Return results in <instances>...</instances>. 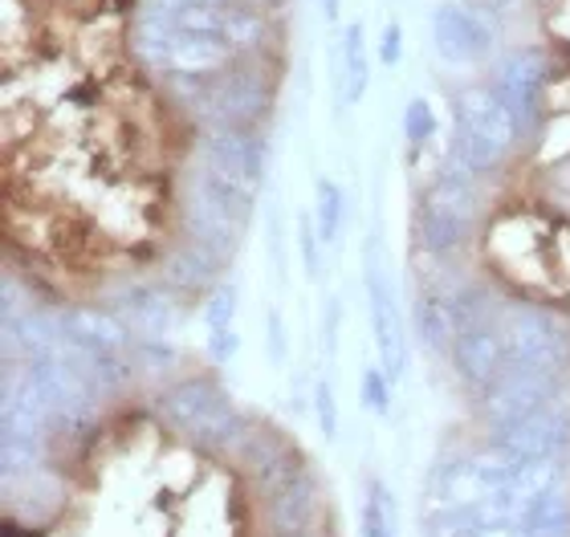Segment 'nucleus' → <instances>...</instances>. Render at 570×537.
Instances as JSON below:
<instances>
[{
	"label": "nucleus",
	"instance_id": "nucleus-25",
	"mask_svg": "<svg viewBox=\"0 0 570 537\" xmlns=\"http://www.w3.org/2000/svg\"><path fill=\"white\" fill-rule=\"evenodd\" d=\"M233 318H237V286H220L208 294V306H204V326H208V335H225L233 330Z\"/></svg>",
	"mask_w": 570,
	"mask_h": 537
},
{
	"label": "nucleus",
	"instance_id": "nucleus-35",
	"mask_svg": "<svg viewBox=\"0 0 570 537\" xmlns=\"http://www.w3.org/2000/svg\"><path fill=\"white\" fill-rule=\"evenodd\" d=\"M550 196L570 203V159H562L559 168H554V176H550Z\"/></svg>",
	"mask_w": 570,
	"mask_h": 537
},
{
	"label": "nucleus",
	"instance_id": "nucleus-20",
	"mask_svg": "<svg viewBox=\"0 0 570 537\" xmlns=\"http://www.w3.org/2000/svg\"><path fill=\"white\" fill-rule=\"evenodd\" d=\"M371 86V58H367V33L363 21H351L343 29V46H338V102L358 107Z\"/></svg>",
	"mask_w": 570,
	"mask_h": 537
},
{
	"label": "nucleus",
	"instance_id": "nucleus-1",
	"mask_svg": "<svg viewBox=\"0 0 570 537\" xmlns=\"http://www.w3.org/2000/svg\"><path fill=\"white\" fill-rule=\"evenodd\" d=\"M159 416L176 431H184L188 440L204 444V448H225V453H237L253 428L237 411V404L228 399L225 387L204 375L179 379L167 391H159Z\"/></svg>",
	"mask_w": 570,
	"mask_h": 537
},
{
	"label": "nucleus",
	"instance_id": "nucleus-30",
	"mask_svg": "<svg viewBox=\"0 0 570 537\" xmlns=\"http://www.w3.org/2000/svg\"><path fill=\"white\" fill-rule=\"evenodd\" d=\"M297 245H302V265H306V277H318L322 274V237H318L314 216H302V220H297Z\"/></svg>",
	"mask_w": 570,
	"mask_h": 537
},
{
	"label": "nucleus",
	"instance_id": "nucleus-4",
	"mask_svg": "<svg viewBox=\"0 0 570 537\" xmlns=\"http://www.w3.org/2000/svg\"><path fill=\"white\" fill-rule=\"evenodd\" d=\"M505 358L513 370L530 375H567L570 367V330L559 314L542 306H510L501 318Z\"/></svg>",
	"mask_w": 570,
	"mask_h": 537
},
{
	"label": "nucleus",
	"instance_id": "nucleus-28",
	"mask_svg": "<svg viewBox=\"0 0 570 537\" xmlns=\"http://www.w3.org/2000/svg\"><path fill=\"white\" fill-rule=\"evenodd\" d=\"M135 362L142 370H151V375H164V370H176L179 355L176 347H167L164 338H139L135 342Z\"/></svg>",
	"mask_w": 570,
	"mask_h": 537
},
{
	"label": "nucleus",
	"instance_id": "nucleus-33",
	"mask_svg": "<svg viewBox=\"0 0 570 537\" xmlns=\"http://www.w3.org/2000/svg\"><path fill=\"white\" fill-rule=\"evenodd\" d=\"M237 347H240L237 330H225V335H208V355H213L216 362H233Z\"/></svg>",
	"mask_w": 570,
	"mask_h": 537
},
{
	"label": "nucleus",
	"instance_id": "nucleus-18",
	"mask_svg": "<svg viewBox=\"0 0 570 537\" xmlns=\"http://www.w3.org/2000/svg\"><path fill=\"white\" fill-rule=\"evenodd\" d=\"M110 310L131 326L135 338H164L179 318L176 301L167 298V289L142 286V281H135V286H122L119 294L110 298Z\"/></svg>",
	"mask_w": 570,
	"mask_h": 537
},
{
	"label": "nucleus",
	"instance_id": "nucleus-32",
	"mask_svg": "<svg viewBox=\"0 0 570 537\" xmlns=\"http://www.w3.org/2000/svg\"><path fill=\"white\" fill-rule=\"evenodd\" d=\"M400 58H404V29L395 21L383 24V37H380V61L392 70V66H400Z\"/></svg>",
	"mask_w": 570,
	"mask_h": 537
},
{
	"label": "nucleus",
	"instance_id": "nucleus-12",
	"mask_svg": "<svg viewBox=\"0 0 570 537\" xmlns=\"http://www.w3.org/2000/svg\"><path fill=\"white\" fill-rule=\"evenodd\" d=\"M432 49L449 66H476L493 49V29L461 0H444L432 12Z\"/></svg>",
	"mask_w": 570,
	"mask_h": 537
},
{
	"label": "nucleus",
	"instance_id": "nucleus-27",
	"mask_svg": "<svg viewBox=\"0 0 570 537\" xmlns=\"http://www.w3.org/2000/svg\"><path fill=\"white\" fill-rule=\"evenodd\" d=\"M392 382L395 379L383 367H367V370H363V404H367L380 419L392 416Z\"/></svg>",
	"mask_w": 570,
	"mask_h": 537
},
{
	"label": "nucleus",
	"instance_id": "nucleus-16",
	"mask_svg": "<svg viewBox=\"0 0 570 537\" xmlns=\"http://www.w3.org/2000/svg\"><path fill=\"white\" fill-rule=\"evenodd\" d=\"M240 49L233 41L216 33H200V29H171L167 37V66L184 78H216V73H225L228 66H237Z\"/></svg>",
	"mask_w": 570,
	"mask_h": 537
},
{
	"label": "nucleus",
	"instance_id": "nucleus-13",
	"mask_svg": "<svg viewBox=\"0 0 570 537\" xmlns=\"http://www.w3.org/2000/svg\"><path fill=\"white\" fill-rule=\"evenodd\" d=\"M179 29H200V33H216L245 49H257L269 37V21L253 0H225V4H184L176 12Z\"/></svg>",
	"mask_w": 570,
	"mask_h": 537
},
{
	"label": "nucleus",
	"instance_id": "nucleus-24",
	"mask_svg": "<svg viewBox=\"0 0 570 537\" xmlns=\"http://www.w3.org/2000/svg\"><path fill=\"white\" fill-rule=\"evenodd\" d=\"M358 537H400V505L383 480H371L363 497V529Z\"/></svg>",
	"mask_w": 570,
	"mask_h": 537
},
{
	"label": "nucleus",
	"instance_id": "nucleus-21",
	"mask_svg": "<svg viewBox=\"0 0 570 537\" xmlns=\"http://www.w3.org/2000/svg\"><path fill=\"white\" fill-rule=\"evenodd\" d=\"M416 335L428 350L452 347V335H456V322H452V294H420Z\"/></svg>",
	"mask_w": 570,
	"mask_h": 537
},
{
	"label": "nucleus",
	"instance_id": "nucleus-29",
	"mask_svg": "<svg viewBox=\"0 0 570 537\" xmlns=\"http://www.w3.org/2000/svg\"><path fill=\"white\" fill-rule=\"evenodd\" d=\"M314 419H318V428H322L326 440L338 436V399H334V387H331L326 375L314 382Z\"/></svg>",
	"mask_w": 570,
	"mask_h": 537
},
{
	"label": "nucleus",
	"instance_id": "nucleus-14",
	"mask_svg": "<svg viewBox=\"0 0 570 537\" xmlns=\"http://www.w3.org/2000/svg\"><path fill=\"white\" fill-rule=\"evenodd\" d=\"M449 355H452V370H456V379H461L464 387H473L476 395L485 391L489 382L510 367V358H505V338H501V322L456 330V335H452Z\"/></svg>",
	"mask_w": 570,
	"mask_h": 537
},
{
	"label": "nucleus",
	"instance_id": "nucleus-9",
	"mask_svg": "<svg viewBox=\"0 0 570 537\" xmlns=\"http://www.w3.org/2000/svg\"><path fill=\"white\" fill-rule=\"evenodd\" d=\"M456 131H464L501 163L513 151L522 127H518L513 110L501 102L493 86H469L456 95Z\"/></svg>",
	"mask_w": 570,
	"mask_h": 537
},
{
	"label": "nucleus",
	"instance_id": "nucleus-11",
	"mask_svg": "<svg viewBox=\"0 0 570 537\" xmlns=\"http://www.w3.org/2000/svg\"><path fill=\"white\" fill-rule=\"evenodd\" d=\"M493 444L525 460H562L570 453V399L542 407L518 424L493 428Z\"/></svg>",
	"mask_w": 570,
	"mask_h": 537
},
{
	"label": "nucleus",
	"instance_id": "nucleus-36",
	"mask_svg": "<svg viewBox=\"0 0 570 537\" xmlns=\"http://www.w3.org/2000/svg\"><path fill=\"white\" fill-rule=\"evenodd\" d=\"M322 4V17H326V21H338V12H343V0H318Z\"/></svg>",
	"mask_w": 570,
	"mask_h": 537
},
{
	"label": "nucleus",
	"instance_id": "nucleus-6",
	"mask_svg": "<svg viewBox=\"0 0 570 537\" xmlns=\"http://www.w3.org/2000/svg\"><path fill=\"white\" fill-rule=\"evenodd\" d=\"M269 107H274V78L257 66H228L196 95V110L208 127H257Z\"/></svg>",
	"mask_w": 570,
	"mask_h": 537
},
{
	"label": "nucleus",
	"instance_id": "nucleus-10",
	"mask_svg": "<svg viewBox=\"0 0 570 537\" xmlns=\"http://www.w3.org/2000/svg\"><path fill=\"white\" fill-rule=\"evenodd\" d=\"M547 70H550L547 53L534 46H525V49L505 53V58L493 66V73H489V86H493L501 102L513 110V119H518L522 131H530L538 122V98H542V86H547Z\"/></svg>",
	"mask_w": 570,
	"mask_h": 537
},
{
	"label": "nucleus",
	"instance_id": "nucleus-37",
	"mask_svg": "<svg viewBox=\"0 0 570 537\" xmlns=\"http://www.w3.org/2000/svg\"><path fill=\"white\" fill-rule=\"evenodd\" d=\"M269 537H331V534H326V529H306V534H269Z\"/></svg>",
	"mask_w": 570,
	"mask_h": 537
},
{
	"label": "nucleus",
	"instance_id": "nucleus-15",
	"mask_svg": "<svg viewBox=\"0 0 570 537\" xmlns=\"http://www.w3.org/2000/svg\"><path fill=\"white\" fill-rule=\"evenodd\" d=\"M262 521L265 537L269 534H306V529H318L322 514V480L314 477V468H306L297 480H289L285 489L262 497Z\"/></svg>",
	"mask_w": 570,
	"mask_h": 537
},
{
	"label": "nucleus",
	"instance_id": "nucleus-34",
	"mask_svg": "<svg viewBox=\"0 0 570 537\" xmlns=\"http://www.w3.org/2000/svg\"><path fill=\"white\" fill-rule=\"evenodd\" d=\"M338 322H343V306H338V298H326V355H334V347H338Z\"/></svg>",
	"mask_w": 570,
	"mask_h": 537
},
{
	"label": "nucleus",
	"instance_id": "nucleus-8",
	"mask_svg": "<svg viewBox=\"0 0 570 537\" xmlns=\"http://www.w3.org/2000/svg\"><path fill=\"white\" fill-rule=\"evenodd\" d=\"M200 163L240 183L245 191H257L269 163V143L257 127H208L200 135Z\"/></svg>",
	"mask_w": 570,
	"mask_h": 537
},
{
	"label": "nucleus",
	"instance_id": "nucleus-3",
	"mask_svg": "<svg viewBox=\"0 0 570 537\" xmlns=\"http://www.w3.org/2000/svg\"><path fill=\"white\" fill-rule=\"evenodd\" d=\"M476 179L464 176L456 168H440V176L432 179L420 196L416 212H412V228H416V240L424 245V252H436V257H449L473 237V220H476Z\"/></svg>",
	"mask_w": 570,
	"mask_h": 537
},
{
	"label": "nucleus",
	"instance_id": "nucleus-17",
	"mask_svg": "<svg viewBox=\"0 0 570 537\" xmlns=\"http://www.w3.org/2000/svg\"><path fill=\"white\" fill-rule=\"evenodd\" d=\"M66 338L73 347L82 350H102V355H135V342L139 338L131 335V326L122 322L115 310H90V306H73L58 318Z\"/></svg>",
	"mask_w": 570,
	"mask_h": 537
},
{
	"label": "nucleus",
	"instance_id": "nucleus-5",
	"mask_svg": "<svg viewBox=\"0 0 570 537\" xmlns=\"http://www.w3.org/2000/svg\"><path fill=\"white\" fill-rule=\"evenodd\" d=\"M363 286H367L371 338H375V350H380V367L392 379H404L407 330H404L400 301H395L392 274H387V249H383L380 232H367V240H363Z\"/></svg>",
	"mask_w": 570,
	"mask_h": 537
},
{
	"label": "nucleus",
	"instance_id": "nucleus-7",
	"mask_svg": "<svg viewBox=\"0 0 570 537\" xmlns=\"http://www.w3.org/2000/svg\"><path fill=\"white\" fill-rule=\"evenodd\" d=\"M559 399H570L562 375H530V370L505 367L485 391L476 395V407H481V419L489 428H505V424H518V419L534 416Z\"/></svg>",
	"mask_w": 570,
	"mask_h": 537
},
{
	"label": "nucleus",
	"instance_id": "nucleus-2",
	"mask_svg": "<svg viewBox=\"0 0 570 537\" xmlns=\"http://www.w3.org/2000/svg\"><path fill=\"white\" fill-rule=\"evenodd\" d=\"M253 196L240 183L225 179L208 163H196L188 179V196H184V220H188V237L204 249H213L216 257H233L245 237V225L253 216Z\"/></svg>",
	"mask_w": 570,
	"mask_h": 537
},
{
	"label": "nucleus",
	"instance_id": "nucleus-26",
	"mask_svg": "<svg viewBox=\"0 0 570 537\" xmlns=\"http://www.w3.org/2000/svg\"><path fill=\"white\" fill-rule=\"evenodd\" d=\"M436 131H440V119L436 110H432V102L428 98H412L404 107V139L412 147H424Z\"/></svg>",
	"mask_w": 570,
	"mask_h": 537
},
{
	"label": "nucleus",
	"instance_id": "nucleus-23",
	"mask_svg": "<svg viewBox=\"0 0 570 537\" xmlns=\"http://www.w3.org/2000/svg\"><path fill=\"white\" fill-rule=\"evenodd\" d=\"M314 225H318L322 245H338L346 225V191L338 179L331 176L314 179Z\"/></svg>",
	"mask_w": 570,
	"mask_h": 537
},
{
	"label": "nucleus",
	"instance_id": "nucleus-22",
	"mask_svg": "<svg viewBox=\"0 0 570 537\" xmlns=\"http://www.w3.org/2000/svg\"><path fill=\"white\" fill-rule=\"evenodd\" d=\"M522 529L525 537H570V493L562 485L538 493Z\"/></svg>",
	"mask_w": 570,
	"mask_h": 537
},
{
	"label": "nucleus",
	"instance_id": "nucleus-19",
	"mask_svg": "<svg viewBox=\"0 0 570 537\" xmlns=\"http://www.w3.org/2000/svg\"><path fill=\"white\" fill-rule=\"evenodd\" d=\"M220 269H225V257L188 240L164 261V281L176 294H213L220 286Z\"/></svg>",
	"mask_w": 570,
	"mask_h": 537
},
{
	"label": "nucleus",
	"instance_id": "nucleus-31",
	"mask_svg": "<svg viewBox=\"0 0 570 537\" xmlns=\"http://www.w3.org/2000/svg\"><path fill=\"white\" fill-rule=\"evenodd\" d=\"M265 342H269V362H274V367H285V358H289V335H285V322H282V314L277 310H269Z\"/></svg>",
	"mask_w": 570,
	"mask_h": 537
}]
</instances>
